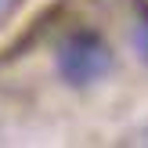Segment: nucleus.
<instances>
[{
	"instance_id": "f257e3e1",
	"label": "nucleus",
	"mask_w": 148,
	"mask_h": 148,
	"mask_svg": "<svg viewBox=\"0 0 148 148\" xmlns=\"http://www.w3.org/2000/svg\"><path fill=\"white\" fill-rule=\"evenodd\" d=\"M54 69L69 87H94L116 69V54L108 40L94 29H76L69 33L54 51Z\"/></svg>"
},
{
	"instance_id": "7ed1b4c3",
	"label": "nucleus",
	"mask_w": 148,
	"mask_h": 148,
	"mask_svg": "<svg viewBox=\"0 0 148 148\" xmlns=\"http://www.w3.org/2000/svg\"><path fill=\"white\" fill-rule=\"evenodd\" d=\"M14 4H18V0H0V18H4V14H7V11H11V7H14Z\"/></svg>"
},
{
	"instance_id": "f03ea898",
	"label": "nucleus",
	"mask_w": 148,
	"mask_h": 148,
	"mask_svg": "<svg viewBox=\"0 0 148 148\" xmlns=\"http://www.w3.org/2000/svg\"><path fill=\"white\" fill-rule=\"evenodd\" d=\"M134 47H137V58L148 65V4H141V18L134 25Z\"/></svg>"
}]
</instances>
